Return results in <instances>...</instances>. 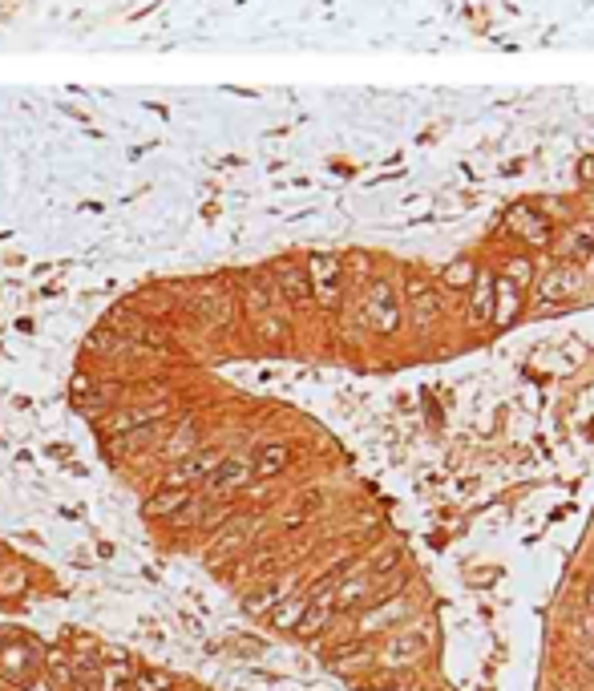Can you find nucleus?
Listing matches in <instances>:
<instances>
[{
	"mask_svg": "<svg viewBox=\"0 0 594 691\" xmlns=\"http://www.w3.org/2000/svg\"><path fill=\"white\" fill-rule=\"evenodd\" d=\"M360 328L368 335H380L389 340L404 328V287H396L389 275H372L364 284V295H360Z\"/></svg>",
	"mask_w": 594,
	"mask_h": 691,
	"instance_id": "obj_1",
	"label": "nucleus"
},
{
	"mask_svg": "<svg viewBox=\"0 0 594 691\" xmlns=\"http://www.w3.org/2000/svg\"><path fill=\"white\" fill-rule=\"evenodd\" d=\"M582 287H587V271L574 263H558L534 284V300H537V307H558V304L578 300Z\"/></svg>",
	"mask_w": 594,
	"mask_h": 691,
	"instance_id": "obj_2",
	"label": "nucleus"
},
{
	"mask_svg": "<svg viewBox=\"0 0 594 691\" xmlns=\"http://www.w3.org/2000/svg\"><path fill=\"white\" fill-rule=\"evenodd\" d=\"M424 651H429V631L424 627H404L396 631L389 643H384V663L389 667H412V663L424 659Z\"/></svg>",
	"mask_w": 594,
	"mask_h": 691,
	"instance_id": "obj_3",
	"label": "nucleus"
},
{
	"mask_svg": "<svg viewBox=\"0 0 594 691\" xmlns=\"http://www.w3.org/2000/svg\"><path fill=\"white\" fill-rule=\"evenodd\" d=\"M505 231L517 239H526L530 247H546V242H550V222H546V214H537L534 207H509Z\"/></svg>",
	"mask_w": 594,
	"mask_h": 691,
	"instance_id": "obj_4",
	"label": "nucleus"
},
{
	"mask_svg": "<svg viewBox=\"0 0 594 691\" xmlns=\"http://www.w3.org/2000/svg\"><path fill=\"white\" fill-rule=\"evenodd\" d=\"M251 461H243V457H223L219 465L211 469V478H206L203 485L211 493H234V490H243V485L251 481Z\"/></svg>",
	"mask_w": 594,
	"mask_h": 691,
	"instance_id": "obj_5",
	"label": "nucleus"
},
{
	"mask_svg": "<svg viewBox=\"0 0 594 691\" xmlns=\"http://www.w3.org/2000/svg\"><path fill=\"white\" fill-rule=\"evenodd\" d=\"M517 312H522V284H514L509 275H494V324L505 328L517 320Z\"/></svg>",
	"mask_w": 594,
	"mask_h": 691,
	"instance_id": "obj_6",
	"label": "nucleus"
},
{
	"mask_svg": "<svg viewBox=\"0 0 594 691\" xmlns=\"http://www.w3.org/2000/svg\"><path fill=\"white\" fill-rule=\"evenodd\" d=\"M469 320L494 324V275L489 271H477V279L469 284Z\"/></svg>",
	"mask_w": 594,
	"mask_h": 691,
	"instance_id": "obj_7",
	"label": "nucleus"
},
{
	"mask_svg": "<svg viewBox=\"0 0 594 691\" xmlns=\"http://www.w3.org/2000/svg\"><path fill=\"white\" fill-rule=\"evenodd\" d=\"M287 461H291L287 445H283V441H267V445H259V449H255L251 469L259 473V478H279V473L287 469Z\"/></svg>",
	"mask_w": 594,
	"mask_h": 691,
	"instance_id": "obj_8",
	"label": "nucleus"
},
{
	"mask_svg": "<svg viewBox=\"0 0 594 691\" xmlns=\"http://www.w3.org/2000/svg\"><path fill=\"white\" fill-rule=\"evenodd\" d=\"M251 530H255V518L251 513H243V518H231L223 526V534H219V541H214V558L223 554V550H234V546H243V541L251 538Z\"/></svg>",
	"mask_w": 594,
	"mask_h": 691,
	"instance_id": "obj_9",
	"label": "nucleus"
},
{
	"mask_svg": "<svg viewBox=\"0 0 594 691\" xmlns=\"http://www.w3.org/2000/svg\"><path fill=\"white\" fill-rule=\"evenodd\" d=\"M186 498H191V490H158L154 498L146 501V513H150V518H170V513L182 510Z\"/></svg>",
	"mask_w": 594,
	"mask_h": 691,
	"instance_id": "obj_10",
	"label": "nucleus"
},
{
	"mask_svg": "<svg viewBox=\"0 0 594 691\" xmlns=\"http://www.w3.org/2000/svg\"><path fill=\"white\" fill-rule=\"evenodd\" d=\"M283 591H287V583H283V578H276V583H267L263 591H251L243 606H247V614H263V611H271V606L279 603V594H283Z\"/></svg>",
	"mask_w": 594,
	"mask_h": 691,
	"instance_id": "obj_11",
	"label": "nucleus"
},
{
	"mask_svg": "<svg viewBox=\"0 0 594 691\" xmlns=\"http://www.w3.org/2000/svg\"><path fill=\"white\" fill-rule=\"evenodd\" d=\"M0 659H8V676H13V679H25V676H33V663H28V659H33V655H28V647H25V643H13V647H5V643H0Z\"/></svg>",
	"mask_w": 594,
	"mask_h": 691,
	"instance_id": "obj_12",
	"label": "nucleus"
},
{
	"mask_svg": "<svg viewBox=\"0 0 594 691\" xmlns=\"http://www.w3.org/2000/svg\"><path fill=\"white\" fill-rule=\"evenodd\" d=\"M73 691H101V667L89 659H78L73 663V679H69Z\"/></svg>",
	"mask_w": 594,
	"mask_h": 691,
	"instance_id": "obj_13",
	"label": "nucleus"
},
{
	"mask_svg": "<svg viewBox=\"0 0 594 691\" xmlns=\"http://www.w3.org/2000/svg\"><path fill=\"white\" fill-rule=\"evenodd\" d=\"M130 687L134 691H170V676L166 671H134V679H130Z\"/></svg>",
	"mask_w": 594,
	"mask_h": 691,
	"instance_id": "obj_14",
	"label": "nucleus"
},
{
	"mask_svg": "<svg viewBox=\"0 0 594 691\" xmlns=\"http://www.w3.org/2000/svg\"><path fill=\"white\" fill-rule=\"evenodd\" d=\"M203 510H206V501H203V498H194V493H191V498L182 501V510H178V513H170L166 521H174V526H194V521H203Z\"/></svg>",
	"mask_w": 594,
	"mask_h": 691,
	"instance_id": "obj_15",
	"label": "nucleus"
},
{
	"mask_svg": "<svg viewBox=\"0 0 594 691\" xmlns=\"http://www.w3.org/2000/svg\"><path fill=\"white\" fill-rule=\"evenodd\" d=\"M304 611H307V599H296V603H283L279 611L271 614V623H276L279 631H287V627L296 631V623H299V614H304Z\"/></svg>",
	"mask_w": 594,
	"mask_h": 691,
	"instance_id": "obj_16",
	"label": "nucleus"
},
{
	"mask_svg": "<svg viewBox=\"0 0 594 691\" xmlns=\"http://www.w3.org/2000/svg\"><path fill=\"white\" fill-rule=\"evenodd\" d=\"M101 691H134L130 687V667H106L101 671Z\"/></svg>",
	"mask_w": 594,
	"mask_h": 691,
	"instance_id": "obj_17",
	"label": "nucleus"
},
{
	"mask_svg": "<svg viewBox=\"0 0 594 691\" xmlns=\"http://www.w3.org/2000/svg\"><path fill=\"white\" fill-rule=\"evenodd\" d=\"M25 566H8L5 578H0V594H21L25 591Z\"/></svg>",
	"mask_w": 594,
	"mask_h": 691,
	"instance_id": "obj_18",
	"label": "nucleus"
},
{
	"mask_svg": "<svg viewBox=\"0 0 594 691\" xmlns=\"http://www.w3.org/2000/svg\"><path fill=\"white\" fill-rule=\"evenodd\" d=\"M356 659H368V651H364V647H344V651H336V655H332V667H339V671L360 667Z\"/></svg>",
	"mask_w": 594,
	"mask_h": 691,
	"instance_id": "obj_19",
	"label": "nucleus"
},
{
	"mask_svg": "<svg viewBox=\"0 0 594 691\" xmlns=\"http://www.w3.org/2000/svg\"><path fill=\"white\" fill-rule=\"evenodd\" d=\"M505 275L514 279V284H530V259H509Z\"/></svg>",
	"mask_w": 594,
	"mask_h": 691,
	"instance_id": "obj_20",
	"label": "nucleus"
},
{
	"mask_svg": "<svg viewBox=\"0 0 594 691\" xmlns=\"http://www.w3.org/2000/svg\"><path fill=\"white\" fill-rule=\"evenodd\" d=\"M578 235H582V239H587L590 247H594V222H582V227H578Z\"/></svg>",
	"mask_w": 594,
	"mask_h": 691,
	"instance_id": "obj_21",
	"label": "nucleus"
},
{
	"mask_svg": "<svg viewBox=\"0 0 594 691\" xmlns=\"http://www.w3.org/2000/svg\"><path fill=\"white\" fill-rule=\"evenodd\" d=\"M582 179L594 182V158H587V162H582Z\"/></svg>",
	"mask_w": 594,
	"mask_h": 691,
	"instance_id": "obj_22",
	"label": "nucleus"
},
{
	"mask_svg": "<svg viewBox=\"0 0 594 691\" xmlns=\"http://www.w3.org/2000/svg\"><path fill=\"white\" fill-rule=\"evenodd\" d=\"M582 659H587V667L594 671V643H590V647H582Z\"/></svg>",
	"mask_w": 594,
	"mask_h": 691,
	"instance_id": "obj_23",
	"label": "nucleus"
},
{
	"mask_svg": "<svg viewBox=\"0 0 594 691\" xmlns=\"http://www.w3.org/2000/svg\"><path fill=\"white\" fill-rule=\"evenodd\" d=\"M590 611H594V586H590Z\"/></svg>",
	"mask_w": 594,
	"mask_h": 691,
	"instance_id": "obj_24",
	"label": "nucleus"
},
{
	"mask_svg": "<svg viewBox=\"0 0 594 691\" xmlns=\"http://www.w3.org/2000/svg\"><path fill=\"white\" fill-rule=\"evenodd\" d=\"M587 279H590V284H594V263H590V275H587Z\"/></svg>",
	"mask_w": 594,
	"mask_h": 691,
	"instance_id": "obj_25",
	"label": "nucleus"
},
{
	"mask_svg": "<svg viewBox=\"0 0 594 691\" xmlns=\"http://www.w3.org/2000/svg\"><path fill=\"white\" fill-rule=\"evenodd\" d=\"M25 691H41V687H25Z\"/></svg>",
	"mask_w": 594,
	"mask_h": 691,
	"instance_id": "obj_26",
	"label": "nucleus"
}]
</instances>
